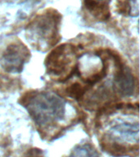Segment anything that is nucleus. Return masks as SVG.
<instances>
[{
  "mask_svg": "<svg viewBox=\"0 0 140 157\" xmlns=\"http://www.w3.org/2000/svg\"><path fill=\"white\" fill-rule=\"evenodd\" d=\"M25 106L39 126L52 124L62 120L66 114V102L54 93L41 92L30 95Z\"/></svg>",
  "mask_w": 140,
  "mask_h": 157,
  "instance_id": "obj_1",
  "label": "nucleus"
},
{
  "mask_svg": "<svg viewBox=\"0 0 140 157\" xmlns=\"http://www.w3.org/2000/svg\"><path fill=\"white\" fill-rule=\"evenodd\" d=\"M60 20L58 15L55 12L45 13L36 17L33 21L28 25L27 34L29 39L35 42L36 44L47 42L49 45L56 44L57 26Z\"/></svg>",
  "mask_w": 140,
  "mask_h": 157,
  "instance_id": "obj_2",
  "label": "nucleus"
},
{
  "mask_svg": "<svg viewBox=\"0 0 140 157\" xmlns=\"http://www.w3.org/2000/svg\"><path fill=\"white\" fill-rule=\"evenodd\" d=\"M73 52V48L70 45H62L56 48L47 57L48 72L54 75H60L68 71L72 62Z\"/></svg>",
  "mask_w": 140,
  "mask_h": 157,
  "instance_id": "obj_3",
  "label": "nucleus"
},
{
  "mask_svg": "<svg viewBox=\"0 0 140 157\" xmlns=\"http://www.w3.org/2000/svg\"><path fill=\"white\" fill-rule=\"evenodd\" d=\"M29 52L23 45L12 44L2 54L0 60L2 66L8 72L20 73L23 70L24 64L28 61Z\"/></svg>",
  "mask_w": 140,
  "mask_h": 157,
  "instance_id": "obj_4",
  "label": "nucleus"
},
{
  "mask_svg": "<svg viewBox=\"0 0 140 157\" xmlns=\"http://www.w3.org/2000/svg\"><path fill=\"white\" fill-rule=\"evenodd\" d=\"M111 137L118 143H121L120 146L125 148L123 143H138V124L121 123L117 124L111 128L109 130ZM126 150V149H125Z\"/></svg>",
  "mask_w": 140,
  "mask_h": 157,
  "instance_id": "obj_5",
  "label": "nucleus"
},
{
  "mask_svg": "<svg viewBox=\"0 0 140 157\" xmlns=\"http://www.w3.org/2000/svg\"><path fill=\"white\" fill-rule=\"evenodd\" d=\"M114 83L122 95L131 96L134 94L135 88L134 75L130 69L121 63L119 66V70L115 76Z\"/></svg>",
  "mask_w": 140,
  "mask_h": 157,
  "instance_id": "obj_6",
  "label": "nucleus"
},
{
  "mask_svg": "<svg viewBox=\"0 0 140 157\" xmlns=\"http://www.w3.org/2000/svg\"><path fill=\"white\" fill-rule=\"evenodd\" d=\"M68 157H99L95 149L90 145L77 146Z\"/></svg>",
  "mask_w": 140,
  "mask_h": 157,
  "instance_id": "obj_7",
  "label": "nucleus"
},
{
  "mask_svg": "<svg viewBox=\"0 0 140 157\" xmlns=\"http://www.w3.org/2000/svg\"><path fill=\"white\" fill-rule=\"evenodd\" d=\"M86 90H87L86 87H83L80 83H76L72 84V85L70 86L67 88V94H68V96L71 97V98H73L74 99L79 100V99H80L83 97Z\"/></svg>",
  "mask_w": 140,
  "mask_h": 157,
  "instance_id": "obj_8",
  "label": "nucleus"
},
{
  "mask_svg": "<svg viewBox=\"0 0 140 157\" xmlns=\"http://www.w3.org/2000/svg\"><path fill=\"white\" fill-rule=\"evenodd\" d=\"M130 13L131 16H138V0H130Z\"/></svg>",
  "mask_w": 140,
  "mask_h": 157,
  "instance_id": "obj_9",
  "label": "nucleus"
},
{
  "mask_svg": "<svg viewBox=\"0 0 140 157\" xmlns=\"http://www.w3.org/2000/svg\"><path fill=\"white\" fill-rule=\"evenodd\" d=\"M95 2H98V3H100V4H104L107 5L108 2H110V0H93Z\"/></svg>",
  "mask_w": 140,
  "mask_h": 157,
  "instance_id": "obj_10",
  "label": "nucleus"
}]
</instances>
